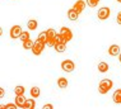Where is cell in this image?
Listing matches in <instances>:
<instances>
[{
  "mask_svg": "<svg viewBox=\"0 0 121 109\" xmlns=\"http://www.w3.org/2000/svg\"><path fill=\"white\" fill-rule=\"evenodd\" d=\"M33 44H35V42L29 38V39H27V41L23 42V48L24 49H32L33 48Z\"/></svg>",
  "mask_w": 121,
  "mask_h": 109,
  "instance_id": "cell-20",
  "label": "cell"
},
{
  "mask_svg": "<svg viewBox=\"0 0 121 109\" xmlns=\"http://www.w3.org/2000/svg\"><path fill=\"white\" fill-rule=\"evenodd\" d=\"M108 69H110V66L107 62H99V64H98V71L99 72H107Z\"/></svg>",
  "mask_w": 121,
  "mask_h": 109,
  "instance_id": "cell-17",
  "label": "cell"
},
{
  "mask_svg": "<svg viewBox=\"0 0 121 109\" xmlns=\"http://www.w3.org/2000/svg\"><path fill=\"white\" fill-rule=\"evenodd\" d=\"M43 108L45 109H52V108H54V105H52V104H45Z\"/></svg>",
  "mask_w": 121,
  "mask_h": 109,
  "instance_id": "cell-27",
  "label": "cell"
},
{
  "mask_svg": "<svg viewBox=\"0 0 121 109\" xmlns=\"http://www.w3.org/2000/svg\"><path fill=\"white\" fill-rule=\"evenodd\" d=\"M35 107H36L35 99H27V100H26V103H24V105H23L24 109H33Z\"/></svg>",
  "mask_w": 121,
  "mask_h": 109,
  "instance_id": "cell-13",
  "label": "cell"
},
{
  "mask_svg": "<svg viewBox=\"0 0 121 109\" xmlns=\"http://www.w3.org/2000/svg\"><path fill=\"white\" fill-rule=\"evenodd\" d=\"M116 22L119 23V24L121 25V12L119 13V14H117V18H116Z\"/></svg>",
  "mask_w": 121,
  "mask_h": 109,
  "instance_id": "cell-26",
  "label": "cell"
},
{
  "mask_svg": "<svg viewBox=\"0 0 121 109\" xmlns=\"http://www.w3.org/2000/svg\"><path fill=\"white\" fill-rule=\"evenodd\" d=\"M112 86H113L112 80H110V79H102L99 81V85H98V91H99V94L104 95L112 89Z\"/></svg>",
  "mask_w": 121,
  "mask_h": 109,
  "instance_id": "cell-1",
  "label": "cell"
},
{
  "mask_svg": "<svg viewBox=\"0 0 121 109\" xmlns=\"http://www.w3.org/2000/svg\"><path fill=\"white\" fill-rule=\"evenodd\" d=\"M37 25H38V23L36 19H31V20H28V23H27V27H28L29 31H35V29L37 28Z\"/></svg>",
  "mask_w": 121,
  "mask_h": 109,
  "instance_id": "cell-18",
  "label": "cell"
},
{
  "mask_svg": "<svg viewBox=\"0 0 121 109\" xmlns=\"http://www.w3.org/2000/svg\"><path fill=\"white\" fill-rule=\"evenodd\" d=\"M68 18L70 19V20H77L78 18H79V13H78L77 10H75L74 8H71V9H69L68 10Z\"/></svg>",
  "mask_w": 121,
  "mask_h": 109,
  "instance_id": "cell-9",
  "label": "cell"
},
{
  "mask_svg": "<svg viewBox=\"0 0 121 109\" xmlns=\"http://www.w3.org/2000/svg\"><path fill=\"white\" fill-rule=\"evenodd\" d=\"M38 39H40L41 42H43V43H48V37H47V31L45 32H41L40 36H38Z\"/></svg>",
  "mask_w": 121,
  "mask_h": 109,
  "instance_id": "cell-19",
  "label": "cell"
},
{
  "mask_svg": "<svg viewBox=\"0 0 121 109\" xmlns=\"http://www.w3.org/2000/svg\"><path fill=\"white\" fill-rule=\"evenodd\" d=\"M112 99L116 104H121V89H117L115 93H113Z\"/></svg>",
  "mask_w": 121,
  "mask_h": 109,
  "instance_id": "cell-12",
  "label": "cell"
},
{
  "mask_svg": "<svg viewBox=\"0 0 121 109\" xmlns=\"http://www.w3.org/2000/svg\"><path fill=\"white\" fill-rule=\"evenodd\" d=\"M29 38H31V36H29V33H28V32H22L21 37H19V39H21L22 42L27 41V39H29Z\"/></svg>",
  "mask_w": 121,
  "mask_h": 109,
  "instance_id": "cell-24",
  "label": "cell"
},
{
  "mask_svg": "<svg viewBox=\"0 0 121 109\" xmlns=\"http://www.w3.org/2000/svg\"><path fill=\"white\" fill-rule=\"evenodd\" d=\"M59 33H61L68 42L73 39V32H71L69 28H66V27H61V29H60V32H59Z\"/></svg>",
  "mask_w": 121,
  "mask_h": 109,
  "instance_id": "cell-7",
  "label": "cell"
},
{
  "mask_svg": "<svg viewBox=\"0 0 121 109\" xmlns=\"http://www.w3.org/2000/svg\"><path fill=\"white\" fill-rule=\"evenodd\" d=\"M22 27L21 25H13V27L10 28V32H9V34H10V38L15 39V38H19L22 34Z\"/></svg>",
  "mask_w": 121,
  "mask_h": 109,
  "instance_id": "cell-5",
  "label": "cell"
},
{
  "mask_svg": "<svg viewBox=\"0 0 121 109\" xmlns=\"http://www.w3.org/2000/svg\"><path fill=\"white\" fill-rule=\"evenodd\" d=\"M61 69L65 72H73L75 69V64L71 60H64L61 62Z\"/></svg>",
  "mask_w": 121,
  "mask_h": 109,
  "instance_id": "cell-3",
  "label": "cell"
},
{
  "mask_svg": "<svg viewBox=\"0 0 121 109\" xmlns=\"http://www.w3.org/2000/svg\"><path fill=\"white\" fill-rule=\"evenodd\" d=\"M110 14H111V10H110L108 6H103V8H101L99 10H98V13H97L99 20H106V19L110 16Z\"/></svg>",
  "mask_w": 121,
  "mask_h": 109,
  "instance_id": "cell-4",
  "label": "cell"
},
{
  "mask_svg": "<svg viewBox=\"0 0 121 109\" xmlns=\"http://www.w3.org/2000/svg\"><path fill=\"white\" fill-rule=\"evenodd\" d=\"M56 43H68V41L65 39V37L61 34V33H59L57 37H56V41H55V44Z\"/></svg>",
  "mask_w": 121,
  "mask_h": 109,
  "instance_id": "cell-22",
  "label": "cell"
},
{
  "mask_svg": "<svg viewBox=\"0 0 121 109\" xmlns=\"http://www.w3.org/2000/svg\"><path fill=\"white\" fill-rule=\"evenodd\" d=\"M119 56H120V57H119V58H120V62H121V52H120V55H119Z\"/></svg>",
  "mask_w": 121,
  "mask_h": 109,
  "instance_id": "cell-29",
  "label": "cell"
},
{
  "mask_svg": "<svg viewBox=\"0 0 121 109\" xmlns=\"http://www.w3.org/2000/svg\"><path fill=\"white\" fill-rule=\"evenodd\" d=\"M1 109H15V108H18V105L17 104H13V103H9V104H5V105H1L0 107Z\"/></svg>",
  "mask_w": 121,
  "mask_h": 109,
  "instance_id": "cell-25",
  "label": "cell"
},
{
  "mask_svg": "<svg viewBox=\"0 0 121 109\" xmlns=\"http://www.w3.org/2000/svg\"><path fill=\"white\" fill-rule=\"evenodd\" d=\"M87 1V5L91 6V8H94V6L98 5V3L101 1V0H86Z\"/></svg>",
  "mask_w": 121,
  "mask_h": 109,
  "instance_id": "cell-23",
  "label": "cell"
},
{
  "mask_svg": "<svg viewBox=\"0 0 121 109\" xmlns=\"http://www.w3.org/2000/svg\"><path fill=\"white\" fill-rule=\"evenodd\" d=\"M45 46H46V43H43V42H41L40 39H36L35 44H33V48H32V52H33V55L36 56H40L42 53V51H43Z\"/></svg>",
  "mask_w": 121,
  "mask_h": 109,
  "instance_id": "cell-2",
  "label": "cell"
},
{
  "mask_svg": "<svg viewBox=\"0 0 121 109\" xmlns=\"http://www.w3.org/2000/svg\"><path fill=\"white\" fill-rule=\"evenodd\" d=\"M27 99L24 98V95H15V104L18 105V108H23Z\"/></svg>",
  "mask_w": 121,
  "mask_h": 109,
  "instance_id": "cell-11",
  "label": "cell"
},
{
  "mask_svg": "<svg viewBox=\"0 0 121 109\" xmlns=\"http://www.w3.org/2000/svg\"><path fill=\"white\" fill-rule=\"evenodd\" d=\"M47 37H48V46H55V41H56V37H57V33L54 28H50L47 31Z\"/></svg>",
  "mask_w": 121,
  "mask_h": 109,
  "instance_id": "cell-6",
  "label": "cell"
},
{
  "mask_svg": "<svg viewBox=\"0 0 121 109\" xmlns=\"http://www.w3.org/2000/svg\"><path fill=\"white\" fill-rule=\"evenodd\" d=\"M116 1H117V3H120V4H121V0H116Z\"/></svg>",
  "mask_w": 121,
  "mask_h": 109,
  "instance_id": "cell-30",
  "label": "cell"
},
{
  "mask_svg": "<svg viewBox=\"0 0 121 109\" xmlns=\"http://www.w3.org/2000/svg\"><path fill=\"white\" fill-rule=\"evenodd\" d=\"M57 85H59V88L65 89V88H68L69 82H68L66 77H59V79H57Z\"/></svg>",
  "mask_w": 121,
  "mask_h": 109,
  "instance_id": "cell-14",
  "label": "cell"
},
{
  "mask_svg": "<svg viewBox=\"0 0 121 109\" xmlns=\"http://www.w3.org/2000/svg\"><path fill=\"white\" fill-rule=\"evenodd\" d=\"M29 94H31L32 98H38V97H40V94H41L40 88H37V86L31 88V90H29Z\"/></svg>",
  "mask_w": 121,
  "mask_h": 109,
  "instance_id": "cell-15",
  "label": "cell"
},
{
  "mask_svg": "<svg viewBox=\"0 0 121 109\" xmlns=\"http://www.w3.org/2000/svg\"><path fill=\"white\" fill-rule=\"evenodd\" d=\"M24 91H26V89H24V86H22V85H19V86H17L14 89L15 95H24Z\"/></svg>",
  "mask_w": 121,
  "mask_h": 109,
  "instance_id": "cell-21",
  "label": "cell"
},
{
  "mask_svg": "<svg viewBox=\"0 0 121 109\" xmlns=\"http://www.w3.org/2000/svg\"><path fill=\"white\" fill-rule=\"evenodd\" d=\"M108 55L110 56H119L120 55V46L117 44H112L108 48Z\"/></svg>",
  "mask_w": 121,
  "mask_h": 109,
  "instance_id": "cell-10",
  "label": "cell"
},
{
  "mask_svg": "<svg viewBox=\"0 0 121 109\" xmlns=\"http://www.w3.org/2000/svg\"><path fill=\"white\" fill-rule=\"evenodd\" d=\"M86 6H87V1H84V0H78V1H75V4H74L73 8L80 14V13L86 9Z\"/></svg>",
  "mask_w": 121,
  "mask_h": 109,
  "instance_id": "cell-8",
  "label": "cell"
},
{
  "mask_svg": "<svg viewBox=\"0 0 121 109\" xmlns=\"http://www.w3.org/2000/svg\"><path fill=\"white\" fill-rule=\"evenodd\" d=\"M4 94H5V91H4V89H0V98H4Z\"/></svg>",
  "mask_w": 121,
  "mask_h": 109,
  "instance_id": "cell-28",
  "label": "cell"
},
{
  "mask_svg": "<svg viewBox=\"0 0 121 109\" xmlns=\"http://www.w3.org/2000/svg\"><path fill=\"white\" fill-rule=\"evenodd\" d=\"M54 47H55V51L56 52L63 53V52H65V49H66V43H56Z\"/></svg>",
  "mask_w": 121,
  "mask_h": 109,
  "instance_id": "cell-16",
  "label": "cell"
}]
</instances>
